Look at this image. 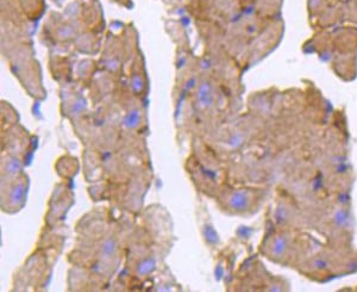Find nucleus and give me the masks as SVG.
I'll list each match as a JSON object with an SVG mask.
<instances>
[{
    "mask_svg": "<svg viewBox=\"0 0 357 292\" xmlns=\"http://www.w3.org/2000/svg\"><path fill=\"white\" fill-rule=\"evenodd\" d=\"M13 1L30 21H37L42 13H45V0H13Z\"/></svg>",
    "mask_w": 357,
    "mask_h": 292,
    "instance_id": "obj_2",
    "label": "nucleus"
},
{
    "mask_svg": "<svg viewBox=\"0 0 357 292\" xmlns=\"http://www.w3.org/2000/svg\"><path fill=\"white\" fill-rule=\"evenodd\" d=\"M52 1H54V3L57 5V6H60V5H61L62 3L65 1V0H52Z\"/></svg>",
    "mask_w": 357,
    "mask_h": 292,
    "instance_id": "obj_4",
    "label": "nucleus"
},
{
    "mask_svg": "<svg viewBox=\"0 0 357 292\" xmlns=\"http://www.w3.org/2000/svg\"><path fill=\"white\" fill-rule=\"evenodd\" d=\"M311 20L333 24L338 22H357V0H307Z\"/></svg>",
    "mask_w": 357,
    "mask_h": 292,
    "instance_id": "obj_1",
    "label": "nucleus"
},
{
    "mask_svg": "<svg viewBox=\"0 0 357 292\" xmlns=\"http://www.w3.org/2000/svg\"><path fill=\"white\" fill-rule=\"evenodd\" d=\"M116 1L117 4L123 5V6H126V8H130L131 6V0H114Z\"/></svg>",
    "mask_w": 357,
    "mask_h": 292,
    "instance_id": "obj_3",
    "label": "nucleus"
}]
</instances>
